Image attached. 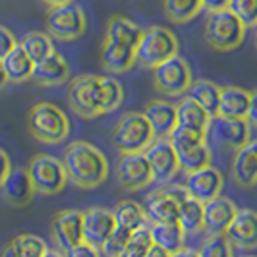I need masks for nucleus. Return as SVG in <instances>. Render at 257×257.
I'll use <instances>...</instances> for the list:
<instances>
[{
  "label": "nucleus",
  "mask_w": 257,
  "mask_h": 257,
  "mask_svg": "<svg viewBox=\"0 0 257 257\" xmlns=\"http://www.w3.org/2000/svg\"><path fill=\"white\" fill-rule=\"evenodd\" d=\"M62 163L68 182L81 190H95L108 178V161L104 153L87 142L70 143Z\"/></svg>",
  "instance_id": "obj_1"
},
{
  "label": "nucleus",
  "mask_w": 257,
  "mask_h": 257,
  "mask_svg": "<svg viewBox=\"0 0 257 257\" xmlns=\"http://www.w3.org/2000/svg\"><path fill=\"white\" fill-rule=\"evenodd\" d=\"M27 130L41 143L56 145L62 143L70 134V118L52 103L33 104L27 112Z\"/></svg>",
  "instance_id": "obj_2"
},
{
  "label": "nucleus",
  "mask_w": 257,
  "mask_h": 257,
  "mask_svg": "<svg viewBox=\"0 0 257 257\" xmlns=\"http://www.w3.org/2000/svg\"><path fill=\"white\" fill-rule=\"evenodd\" d=\"M180 52L178 37L163 26H151L143 29L142 39L136 47V64L147 70H155L157 66L167 62L168 58Z\"/></svg>",
  "instance_id": "obj_3"
},
{
  "label": "nucleus",
  "mask_w": 257,
  "mask_h": 257,
  "mask_svg": "<svg viewBox=\"0 0 257 257\" xmlns=\"http://www.w3.org/2000/svg\"><path fill=\"white\" fill-rule=\"evenodd\" d=\"M157 140L143 112H126L112 128V145L120 155L145 153Z\"/></svg>",
  "instance_id": "obj_4"
},
{
  "label": "nucleus",
  "mask_w": 257,
  "mask_h": 257,
  "mask_svg": "<svg viewBox=\"0 0 257 257\" xmlns=\"http://www.w3.org/2000/svg\"><path fill=\"white\" fill-rule=\"evenodd\" d=\"M245 29L247 27L228 8H224L217 12H209L203 35L211 49L219 52H230L244 43Z\"/></svg>",
  "instance_id": "obj_5"
},
{
  "label": "nucleus",
  "mask_w": 257,
  "mask_h": 257,
  "mask_svg": "<svg viewBox=\"0 0 257 257\" xmlns=\"http://www.w3.org/2000/svg\"><path fill=\"white\" fill-rule=\"evenodd\" d=\"M26 170L33 184V190L39 195H56V193L64 192L66 184H68L64 163L52 155H35L27 163Z\"/></svg>",
  "instance_id": "obj_6"
},
{
  "label": "nucleus",
  "mask_w": 257,
  "mask_h": 257,
  "mask_svg": "<svg viewBox=\"0 0 257 257\" xmlns=\"http://www.w3.org/2000/svg\"><path fill=\"white\" fill-rule=\"evenodd\" d=\"M68 103L72 110L81 118H97L103 114V89H101V76L81 74L72 79L68 87Z\"/></svg>",
  "instance_id": "obj_7"
},
{
  "label": "nucleus",
  "mask_w": 257,
  "mask_h": 257,
  "mask_svg": "<svg viewBox=\"0 0 257 257\" xmlns=\"http://www.w3.org/2000/svg\"><path fill=\"white\" fill-rule=\"evenodd\" d=\"M47 29L52 41H60V43L77 41L87 31V18L83 8L74 2L51 8L47 14Z\"/></svg>",
  "instance_id": "obj_8"
},
{
  "label": "nucleus",
  "mask_w": 257,
  "mask_h": 257,
  "mask_svg": "<svg viewBox=\"0 0 257 257\" xmlns=\"http://www.w3.org/2000/svg\"><path fill=\"white\" fill-rule=\"evenodd\" d=\"M153 72V87L157 93L165 97H180L192 87L193 74L188 60H184L180 54L168 58L167 62L157 66Z\"/></svg>",
  "instance_id": "obj_9"
},
{
  "label": "nucleus",
  "mask_w": 257,
  "mask_h": 257,
  "mask_svg": "<svg viewBox=\"0 0 257 257\" xmlns=\"http://www.w3.org/2000/svg\"><path fill=\"white\" fill-rule=\"evenodd\" d=\"M188 195L184 186L155 190L145 197V211L151 222H178L180 201Z\"/></svg>",
  "instance_id": "obj_10"
},
{
  "label": "nucleus",
  "mask_w": 257,
  "mask_h": 257,
  "mask_svg": "<svg viewBox=\"0 0 257 257\" xmlns=\"http://www.w3.org/2000/svg\"><path fill=\"white\" fill-rule=\"evenodd\" d=\"M145 159L149 161V167L153 172V182L159 184H168L176 178L180 172V163L174 145L168 138H157L147 149H145Z\"/></svg>",
  "instance_id": "obj_11"
},
{
  "label": "nucleus",
  "mask_w": 257,
  "mask_h": 257,
  "mask_svg": "<svg viewBox=\"0 0 257 257\" xmlns=\"http://www.w3.org/2000/svg\"><path fill=\"white\" fill-rule=\"evenodd\" d=\"M116 180L124 192H140L153 182L149 161L143 153L120 155L116 165Z\"/></svg>",
  "instance_id": "obj_12"
},
{
  "label": "nucleus",
  "mask_w": 257,
  "mask_h": 257,
  "mask_svg": "<svg viewBox=\"0 0 257 257\" xmlns=\"http://www.w3.org/2000/svg\"><path fill=\"white\" fill-rule=\"evenodd\" d=\"M211 134L215 142L224 149L238 151L245 143L251 142V126L245 118H228V116H213L211 118Z\"/></svg>",
  "instance_id": "obj_13"
},
{
  "label": "nucleus",
  "mask_w": 257,
  "mask_h": 257,
  "mask_svg": "<svg viewBox=\"0 0 257 257\" xmlns=\"http://www.w3.org/2000/svg\"><path fill=\"white\" fill-rule=\"evenodd\" d=\"M51 234L56 247L66 253L74 245L83 242V230H81V211L76 209H64L56 213L51 220Z\"/></svg>",
  "instance_id": "obj_14"
},
{
  "label": "nucleus",
  "mask_w": 257,
  "mask_h": 257,
  "mask_svg": "<svg viewBox=\"0 0 257 257\" xmlns=\"http://www.w3.org/2000/svg\"><path fill=\"white\" fill-rule=\"evenodd\" d=\"M116 220L110 209L104 207H89L87 211H81V230L83 242L95 245L101 249L104 240L114 230Z\"/></svg>",
  "instance_id": "obj_15"
},
{
  "label": "nucleus",
  "mask_w": 257,
  "mask_h": 257,
  "mask_svg": "<svg viewBox=\"0 0 257 257\" xmlns=\"http://www.w3.org/2000/svg\"><path fill=\"white\" fill-rule=\"evenodd\" d=\"M186 192L192 195L193 199L207 203L215 197L222 195V188H224V178L222 172L215 167H205L197 172H192L186 176V184H184Z\"/></svg>",
  "instance_id": "obj_16"
},
{
  "label": "nucleus",
  "mask_w": 257,
  "mask_h": 257,
  "mask_svg": "<svg viewBox=\"0 0 257 257\" xmlns=\"http://www.w3.org/2000/svg\"><path fill=\"white\" fill-rule=\"evenodd\" d=\"M224 236L238 249H255L257 247V211L238 209L232 222L226 226Z\"/></svg>",
  "instance_id": "obj_17"
},
{
  "label": "nucleus",
  "mask_w": 257,
  "mask_h": 257,
  "mask_svg": "<svg viewBox=\"0 0 257 257\" xmlns=\"http://www.w3.org/2000/svg\"><path fill=\"white\" fill-rule=\"evenodd\" d=\"M70 76H72V70L68 60L60 52L54 51L51 56L35 64L31 79L39 87H58V85H64Z\"/></svg>",
  "instance_id": "obj_18"
},
{
  "label": "nucleus",
  "mask_w": 257,
  "mask_h": 257,
  "mask_svg": "<svg viewBox=\"0 0 257 257\" xmlns=\"http://www.w3.org/2000/svg\"><path fill=\"white\" fill-rule=\"evenodd\" d=\"M232 180L238 188L249 190L257 186V142L245 143L240 147L230 165Z\"/></svg>",
  "instance_id": "obj_19"
},
{
  "label": "nucleus",
  "mask_w": 257,
  "mask_h": 257,
  "mask_svg": "<svg viewBox=\"0 0 257 257\" xmlns=\"http://www.w3.org/2000/svg\"><path fill=\"white\" fill-rule=\"evenodd\" d=\"M236 211L238 207L234 205V201L224 195H219L203 203V230H207L209 234H224Z\"/></svg>",
  "instance_id": "obj_20"
},
{
  "label": "nucleus",
  "mask_w": 257,
  "mask_h": 257,
  "mask_svg": "<svg viewBox=\"0 0 257 257\" xmlns=\"http://www.w3.org/2000/svg\"><path fill=\"white\" fill-rule=\"evenodd\" d=\"M143 114L149 126L153 128L157 138H170V134L178 126L176 122V104L168 103L165 99H155L147 103Z\"/></svg>",
  "instance_id": "obj_21"
},
{
  "label": "nucleus",
  "mask_w": 257,
  "mask_h": 257,
  "mask_svg": "<svg viewBox=\"0 0 257 257\" xmlns=\"http://www.w3.org/2000/svg\"><path fill=\"white\" fill-rule=\"evenodd\" d=\"M101 64L110 74H126L136 64V51L126 45L103 39L101 45Z\"/></svg>",
  "instance_id": "obj_22"
},
{
  "label": "nucleus",
  "mask_w": 257,
  "mask_h": 257,
  "mask_svg": "<svg viewBox=\"0 0 257 257\" xmlns=\"http://www.w3.org/2000/svg\"><path fill=\"white\" fill-rule=\"evenodd\" d=\"M2 192H4V199L10 203L12 207H26L33 201V184L27 176L26 168H16L10 172V176L6 178L4 186H2Z\"/></svg>",
  "instance_id": "obj_23"
},
{
  "label": "nucleus",
  "mask_w": 257,
  "mask_h": 257,
  "mask_svg": "<svg viewBox=\"0 0 257 257\" xmlns=\"http://www.w3.org/2000/svg\"><path fill=\"white\" fill-rule=\"evenodd\" d=\"M112 215H114L116 226H122V228H126L130 232L140 230V228H147L151 224L145 207L140 205L134 199H122V201H118L116 207L112 209Z\"/></svg>",
  "instance_id": "obj_24"
},
{
  "label": "nucleus",
  "mask_w": 257,
  "mask_h": 257,
  "mask_svg": "<svg viewBox=\"0 0 257 257\" xmlns=\"http://www.w3.org/2000/svg\"><path fill=\"white\" fill-rule=\"evenodd\" d=\"M247 108H249V91L242 89V87H236V85L220 87L217 116L245 118Z\"/></svg>",
  "instance_id": "obj_25"
},
{
  "label": "nucleus",
  "mask_w": 257,
  "mask_h": 257,
  "mask_svg": "<svg viewBox=\"0 0 257 257\" xmlns=\"http://www.w3.org/2000/svg\"><path fill=\"white\" fill-rule=\"evenodd\" d=\"M143 29L138 24H134L132 20L124 18V16H112L106 22V29H104V39H110L114 43L126 45L130 49L136 51L140 39H142Z\"/></svg>",
  "instance_id": "obj_26"
},
{
  "label": "nucleus",
  "mask_w": 257,
  "mask_h": 257,
  "mask_svg": "<svg viewBox=\"0 0 257 257\" xmlns=\"http://www.w3.org/2000/svg\"><path fill=\"white\" fill-rule=\"evenodd\" d=\"M149 232H151L153 244L167 249L168 253H174L184 247L186 230L180 226V222H151Z\"/></svg>",
  "instance_id": "obj_27"
},
{
  "label": "nucleus",
  "mask_w": 257,
  "mask_h": 257,
  "mask_svg": "<svg viewBox=\"0 0 257 257\" xmlns=\"http://www.w3.org/2000/svg\"><path fill=\"white\" fill-rule=\"evenodd\" d=\"M2 68H4L6 77H8V83H24V81L31 79V76H33L35 62L27 56V52L18 43V47L8 56H4Z\"/></svg>",
  "instance_id": "obj_28"
},
{
  "label": "nucleus",
  "mask_w": 257,
  "mask_h": 257,
  "mask_svg": "<svg viewBox=\"0 0 257 257\" xmlns=\"http://www.w3.org/2000/svg\"><path fill=\"white\" fill-rule=\"evenodd\" d=\"M176 122L178 126H188V128L207 130L211 126V114L199 103H195L192 97H184L180 103L176 104Z\"/></svg>",
  "instance_id": "obj_29"
},
{
  "label": "nucleus",
  "mask_w": 257,
  "mask_h": 257,
  "mask_svg": "<svg viewBox=\"0 0 257 257\" xmlns=\"http://www.w3.org/2000/svg\"><path fill=\"white\" fill-rule=\"evenodd\" d=\"M176 155H178L180 170L186 174H192V172H197L201 168L211 167V163H213V151L207 145V142L190 145L184 149H176Z\"/></svg>",
  "instance_id": "obj_30"
},
{
  "label": "nucleus",
  "mask_w": 257,
  "mask_h": 257,
  "mask_svg": "<svg viewBox=\"0 0 257 257\" xmlns=\"http://www.w3.org/2000/svg\"><path fill=\"white\" fill-rule=\"evenodd\" d=\"M165 16L172 24H190L203 10L201 0H163Z\"/></svg>",
  "instance_id": "obj_31"
},
{
  "label": "nucleus",
  "mask_w": 257,
  "mask_h": 257,
  "mask_svg": "<svg viewBox=\"0 0 257 257\" xmlns=\"http://www.w3.org/2000/svg\"><path fill=\"white\" fill-rule=\"evenodd\" d=\"M190 97L195 103H199L207 112L213 116H217L219 110V97H220V87L217 83L209 81V79H195L190 87Z\"/></svg>",
  "instance_id": "obj_32"
},
{
  "label": "nucleus",
  "mask_w": 257,
  "mask_h": 257,
  "mask_svg": "<svg viewBox=\"0 0 257 257\" xmlns=\"http://www.w3.org/2000/svg\"><path fill=\"white\" fill-rule=\"evenodd\" d=\"M178 222L188 234H197V232L203 230V203L193 199L188 193L180 201Z\"/></svg>",
  "instance_id": "obj_33"
},
{
  "label": "nucleus",
  "mask_w": 257,
  "mask_h": 257,
  "mask_svg": "<svg viewBox=\"0 0 257 257\" xmlns=\"http://www.w3.org/2000/svg\"><path fill=\"white\" fill-rule=\"evenodd\" d=\"M20 47L27 52V56L37 64L41 60H45L47 56H51L54 52V43L49 33L43 31H29L24 39L20 41Z\"/></svg>",
  "instance_id": "obj_34"
},
{
  "label": "nucleus",
  "mask_w": 257,
  "mask_h": 257,
  "mask_svg": "<svg viewBox=\"0 0 257 257\" xmlns=\"http://www.w3.org/2000/svg\"><path fill=\"white\" fill-rule=\"evenodd\" d=\"M10 245L16 257H43L49 249L47 242L35 234H20L10 242Z\"/></svg>",
  "instance_id": "obj_35"
},
{
  "label": "nucleus",
  "mask_w": 257,
  "mask_h": 257,
  "mask_svg": "<svg viewBox=\"0 0 257 257\" xmlns=\"http://www.w3.org/2000/svg\"><path fill=\"white\" fill-rule=\"evenodd\" d=\"M101 89H103V114L116 110L124 101V87L122 83L110 76H101Z\"/></svg>",
  "instance_id": "obj_36"
},
{
  "label": "nucleus",
  "mask_w": 257,
  "mask_h": 257,
  "mask_svg": "<svg viewBox=\"0 0 257 257\" xmlns=\"http://www.w3.org/2000/svg\"><path fill=\"white\" fill-rule=\"evenodd\" d=\"M153 245L155 244L153 238H151V232H149V226L134 230L130 234V240L124 247V251H122V257H145Z\"/></svg>",
  "instance_id": "obj_37"
},
{
  "label": "nucleus",
  "mask_w": 257,
  "mask_h": 257,
  "mask_svg": "<svg viewBox=\"0 0 257 257\" xmlns=\"http://www.w3.org/2000/svg\"><path fill=\"white\" fill-rule=\"evenodd\" d=\"M168 140L174 145V149H184V147H190V145H197V143L207 142V130L176 126Z\"/></svg>",
  "instance_id": "obj_38"
},
{
  "label": "nucleus",
  "mask_w": 257,
  "mask_h": 257,
  "mask_svg": "<svg viewBox=\"0 0 257 257\" xmlns=\"http://www.w3.org/2000/svg\"><path fill=\"white\" fill-rule=\"evenodd\" d=\"M197 253L199 257H234L232 244L224 234H211L197 249Z\"/></svg>",
  "instance_id": "obj_39"
},
{
  "label": "nucleus",
  "mask_w": 257,
  "mask_h": 257,
  "mask_svg": "<svg viewBox=\"0 0 257 257\" xmlns=\"http://www.w3.org/2000/svg\"><path fill=\"white\" fill-rule=\"evenodd\" d=\"M226 8L245 27H257V0H230Z\"/></svg>",
  "instance_id": "obj_40"
},
{
  "label": "nucleus",
  "mask_w": 257,
  "mask_h": 257,
  "mask_svg": "<svg viewBox=\"0 0 257 257\" xmlns=\"http://www.w3.org/2000/svg\"><path fill=\"white\" fill-rule=\"evenodd\" d=\"M130 234L132 232L122 228V226H114V230L110 232V236L104 240V244L101 245V253L104 257H122V251L128 244Z\"/></svg>",
  "instance_id": "obj_41"
},
{
  "label": "nucleus",
  "mask_w": 257,
  "mask_h": 257,
  "mask_svg": "<svg viewBox=\"0 0 257 257\" xmlns=\"http://www.w3.org/2000/svg\"><path fill=\"white\" fill-rule=\"evenodd\" d=\"M18 47V39L8 27L0 26V62L4 60V56H8L10 52Z\"/></svg>",
  "instance_id": "obj_42"
},
{
  "label": "nucleus",
  "mask_w": 257,
  "mask_h": 257,
  "mask_svg": "<svg viewBox=\"0 0 257 257\" xmlns=\"http://www.w3.org/2000/svg\"><path fill=\"white\" fill-rule=\"evenodd\" d=\"M64 255L66 257H103V253H101L99 247L87 244V242H81V244L74 245L72 249H68Z\"/></svg>",
  "instance_id": "obj_43"
},
{
  "label": "nucleus",
  "mask_w": 257,
  "mask_h": 257,
  "mask_svg": "<svg viewBox=\"0 0 257 257\" xmlns=\"http://www.w3.org/2000/svg\"><path fill=\"white\" fill-rule=\"evenodd\" d=\"M245 120L249 122L251 128H257V89L249 91V108H247Z\"/></svg>",
  "instance_id": "obj_44"
},
{
  "label": "nucleus",
  "mask_w": 257,
  "mask_h": 257,
  "mask_svg": "<svg viewBox=\"0 0 257 257\" xmlns=\"http://www.w3.org/2000/svg\"><path fill=\"white\" fill-rule=\"evenodd\" d=\"M10 172H12V163H10V157L6 155L4 149H0V188L4 186V182L6 178L10 176Z\"/></svg>",
  "instance_id": "obj_45"
},
{
  "label": "nucleus",
  "mask_w": 257,
  "mask_h": 257,
  "mask_svg": "<svg viewBox=\"0 0 257 257\" xmlns=\"http://www.w3.org/2000/svg\"><path fill=\"white\" fill-rule=\"evenodd\" d=\"M201 2H203V10H207V12H217V10H224L230 0H201Z\"/></svg>",
  "instance_id": "obj_46"
},
{
  "label": "nucleus",
  "mask_w": 257,
  "mask_h": 257,
  "mask_svg": "<svg viewBox=\"0 0 257 257\" xmlns=\"http://www.w3.org/2000/svg\"><path fill=\"white\" fill-rule=\"evenodd\" d=\"M145 257H172V253H168L167 249H163V247H159V245H153Z\"/></svg>",
  "instance_id": "obj_47"
},
{
  "label": "nucleus",
  "mask_w": 257,
  "mask_h": 257,
  "mask_svg": "<svg viewBox=\"0 0 257 257\" xmlns=\"http://www.w3.org/2000/svg\"><path fill=\"white\" fill-rule=\"evenodd\" d=\"M172 257H199V253L195 249H192V247H182L178 251H174Z\"/></svg>",
  "instance_id": "obj_48"
},
{
  "label": "nucleus",
  "mask_w": 257,
  "mask_h": 257,
  "mask_svg": "<svg viewBox=\"0 0 257 257\" xmlns=\"http://www.w3.org/2000/svg\"><path fill=\"white\" fill-rule=\"evenodd\" d=\"M43 4H47L49 8H54V6H62V4H70L74 0H41Z\"/></svg>",
  "instance_id": "obj_49"
},
{
  "label": "nucleus",
  "mask_w": 257,
  "mask_h": 257,
  "mask_svg": "<svg viewBox=\"0 0 257 257\" xmlns=\"http://www.w3.org/2000/svg\"><path fill=\"white\" fill-rule=\"evenodd\" d=\"M6 83H8V77L4 74V68H2V62H0V91L6 87Z\"/></svg>",
  "instance_id": "obj_50"
},
{
  "label": "nucleus",
  "mask_w": 257,
  "mask_h": 257,
  "mask_svg": "<svg viewBox=\"0 0 257 257\" xmlns=\"http://www.w3.org/2000/svg\"><path fill=\"white\" fill-rule=\"evenodd\" d=\"M43 257H66V255L60 251V249H47V253H45Z\"/></svg>",
  "instance_id": "obj_51"
},
{
  "label": "nucleus",
  "mask_w": 257,
  "mask_h": 257,
  "mask_svg": "<svg viewBox=\"0 0 257 257\" xmlns=\"http://www.w3.org/2000/svg\"><path fill=\"white\" fill-rule=\"evenodd\" d=\"M2 257H16V253H14V249H12V245H10V244L4 247V251H2Z\"/></svg>",
  "instance_id": "obj_52"
},
{
  "label": "nucleus",
  "mask_w": 257,
  "mask_h": 257,
  "mask_svg": "<svg viewBox=\"0 0 257 257\" xmlns=\"http://www.w3.org/2000/svg\"><path fill=\"white\" fill-rule=\"evenodd\" d=\"M255 49H257V27H255Z\"/></svg>",
  "instance_id": "obj_53"
},
{
  "label": "nucleus",
  "mask_w": 257,
  "mask_h": 257,
  "mask_svg": "<svg viewBox=\"0 0 257 257\" xmlns=\"http://www.w3.org/2000/svg\"><path fill=\"white\" fill-rule=\"evenodd\" d=\"M242 257H257V255H242Z\"/></svg>",
  "instance_id": "obj_54"
}]
</instances>
